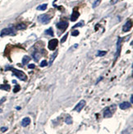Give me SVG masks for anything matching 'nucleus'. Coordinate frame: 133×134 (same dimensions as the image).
<instances>
[{
  "instance_id": "obj_21",
  "label": "nucleus",
  "mask_w": 133,
  "mask_h": 134,
  "mask_svg": "<svg viewBox=\"0 0 133 134\" xmlns=\"http://www.w3.org/2000/svg\"><path fill=\"white\" fill-rule=\"evenodd\" d=\"M106 54H107V52H106V51H100V50H99L98 54H97V56H98V57H102V56L105 55Z\"/></svg>"
},
{
  "instance_id": "obj_14",
  "label": "nucleus",
  "mask_w": 133,
  "mask_h": 134,
  "mask_svg": "<svg viewBox=\"0 0 133 134\" xmlns=\"http://www.w3.org/2000/svg\"><path fill=\"white\" fill-rule=\"evenodd\" d=\"M26 26L24 23H20L16 26V29L17 30H24L26 29Z\"/></svg>"
},
{
  "instance_id": "obj_12",
  "label": "nucleus",
  "mask_w": 133,
  "mask_h": 134,
  "mask_svg": "<svg viewBox=\"0 0 133 134\" xmlns=\"http://www.w3.org/2000/svg\"><path fill=\"white\" fill-rule=\"evenodd\" d=\"M30 124V118H28V117L24 118L23 119H22V121H21V125H22L23 127L28 126V125Z\"/></svg>"
},
{
  "instance_id": "obj_23",
  "label": "nucleus",
  "mask_w": 133,
  "mask_h": 134,
  "mask_svg": "<svg viewBox=\"0 0 133 134\" xmlns=\"http://www.w3.org/2000/svg\"><path fill=\"white\" fill-rule=\"evenodd\" d=\"M48 65V63H47V61H45V60H44V61H42V62L40 63V64H39V66L40 67H46V66Z\"/></svg>"
},
{
  "instance_id": "obj_28",
  "label": "nucleus",
  "mask_w": 133,
  "mask_h": 134,
  "mask_svg": "<svg viewBox=\"0 0 133 134\" xmlns=\"http://www.w3.org/2000/svg\"><path fill=\"white\" fill-rule=\"evenodd\" d=\"M117 2H118V0H111L110 3L111 4H115L116 3H117Z\"/></svg>"
},
{
  "instance_id": "obj_26",
  "label": "nucleus",
  "mask_w": 133,
  "mask_h": 134,
  "mask_svg": "<svg viewBox=\"0 0 133 134\" xmlns=\"http://www.w3.org/2000/svg\"><path fill=\"white\" fill-rule=\"evenodd\" d=\"M79 35V31L78 30H73V31L72 32V36H76Z\"/></svg>"
},
{
  "instance_id": "obj_6",
  "label": "nucleus",
  "mask_w": 133,
  "mask_h": 134,
  "mask_svg": "<svg viewBox=\"0 0 133 134\" xmlns=\"http://www.w3.org/2000/svg\"><path fill=\"white\" fill-rule=\"evenodd\" d=\"M57 27L58 28V29H60L62 30H65L66 28H67L68 26V22H66V21H59L58 23H57Z\"/></svg>"
},
{
  "instance_id": "obj_16",
  "label": "nucleus",
  "mask_w": 133,
  "mask_h": 134,
  "mask_svg": "<svg viewBox=\"0 0 133 134\" xmlns=\"http://www.w3.org/2000/svg\"><path fill=\"white\" fill-rule=\"evenodd\" d=\"M10 86L8 85V84H5V85H1L0 86V89L2 90H5V91H9L10 90Z\"/></svg>"
},
{
  "instance_id": "obj_7",
  "label": "nucleus",
  "mask_w": 133,
  "mask_h": 134,
  "mask_svg": "<svg viewBox=\"0 0 133 134\" xmlns=\"http://www.w3.org/2000/svg\"><path fill=\"white\" fill-rule=\"evenodd\" d=\"M132 22L131 20H129V21H127V22H126L125 24L123 25V30L124 32H127L129 31V30H131V28H132Z\"/></svg>"
},
{
  "instance_id": "obj_27",
  "label": "nucleus",
  "mask_w": 133,
  "mask_h": 134,
  "mask_svg": "<svg viewBox=\"0 0 133 134\" xmlns=\"http://www.w3.org/2000/svg\"><path fill=\"white\" fill-rule=\"evenodd\" d=\"M67 36H68V34H66L65 36H64L63 37V38H62V39H61V43L65 42L66 39V38H67Z\"/></svg>"
},
{
  "instance_id": "obj_4",
  "label": "nucleus",
  "mask_w": 133,
  "mask_h": 134,
  "mask_svg": "<svg viewBox=\"0 0 133 134\" xmlns=\"http://www.w3.org/2000/svg\"><path fill=\"white\" fill-rule=\"evenodd\" d=\"M57 44H58V40H57V39H51L49 42H48V49H50V50H54V49L57 48Z\"/></svg>"
},
{
  "instance_id": "obj_24",
  "label": "nucleus",
  "mask_w": 133,
  "mask_h": 134,
  "mask_svg": "<svg viewBox=\"0 0 133 134\" xmlns=\"http://www.w3.org/2000/svg\"><path fill=\"white\" fill-rule=\"evenodd\" d=\"M100 1H101V0H96V1H95V3H94V4H93V8H95V7H97V6H98L99 4L100 3Z\"/></svg>"
},
{
  "instance_id": "obj_19",
  "label": "nucleus",
  "mask_w": 133,
  "mask_h": 134,
  "mask_svg": "<svg viewBox=\"0 0 133 134\" xmlns=\"http://www.w3.org/2000/svg\"><path fill=\"white\" fill-rule=\"evenodd\" d=\"M57 54V52H55L54 54L52 55V57H51V59H50V61H49V65H50V66L52 65L53 62H54V59H55V58H56Z\"/></svg>"
},
{
  "instance_id": "obj_17",
  "label": "nucleus",
  "mask_w": 133,
  "mask_h": 134,
  "mask_svg": "<svg viewBox=\"0 0 133 134\" xmlns=\"http://www.w3.org/2000/svg\"><path fill=\"white\" fill-rule=\"evenodd\" d=\"M30 60V58L29 56H24V58H22V63H23V64H26V63H28V62Z\"/></svg>"
},
{
  "instance_id": "obj_9",
  "label": "nucleus",
  "mask_w": 133,
  "mask_h": 134,
  "mask_svg": "<svg viewBox=\"0 0 133 134\" xmlns=\"http://www.w3.org/2000/svg\"><path fill=\"white\" fill-rule=\"evenodd\" d=\"M80 16V13L78 11H76V10H74L72 12V15H71V18L70 20L72 21H76L77 19H78V17Z\"/></svg>"
},
{
  "instance_id": "obj_13",
  "label": "nucleus",
  "mask_w": 133,
  "mask_h": 134,
  "mask_svg": "<svg viewBox=\"0 0 133 134\" xmlns=\"http://www.w3.org/2000/svg\"><path fill=\"white\" fill-rule=\"evenodd\" d=\"M47 3H44V4H41V5H39L37 7V10L39 11H44V10H46L47 9Z\"/></svg>"
},
{
  "instance_id": "obj_1",
  "label": "nucleus",
  "mask_w": 133,
  "mask_h": 134,
  "mask_svg": "<svg viewBox=\"0 0 133 134\" xmlns=\"http://www.w3.org/2000/svg\"><path fill=\"white\" fill-rule=\"evenodd\" d=\"M8 68H9L11 71L13 72V74H14V75L16 76L18 79H20L21 81H26L27 77H26V75L22 71L15 69V68H13V67H8Z\"/></svg>"
},
{
  "instance_id": "obj_8",
  "label": "nucleus",
  "mask_w": 133,
  "mask_h": 134,
  "mask_svg": "<svg viewBox=\"0 0 133 134\" xmlns=\"http://www.w3.org/2000/svg\"><path fill=\"white\" fill-rule=\"evenodd\" d=\"M121 42H122V39L120 37H118V39H117V53L115 54V58L117 59V57L119 56L121 52Z\"/></svg>"
},
{
  "instance_id": "obj_18",
  "label": "nucleus",
  "mask_w": 133,
  "mask_h": 134,
  "mask_svg": "<svg viewBox=\"0 0 133 134\" xmlns=\"http://www.w3.org/2000/svg\"><path fill=\"white\" fill-rule=\"evenodd\" d=\"M65 123L66 124H72V118L71 116H67L65 119Z\"/></svg>"
},
{
  "instance_id": "obj_3",
  "label": "nucleus",
  "mask_w": 133,
  "mask_h": 134,
  "mask_svg": "<svg viewBox=\"0 0 133 134\" xmlns=\"http://www.w3.org/2000/svg\"><path fill=\"white\" fill-rule=\"evenodd\" d=\"M8 35H15L14 30L13 28H5V29L2 30L1 33H0V36H8Z\"/></svg>"
},
{
  "instance_id": "obj_30",
  "label": "nucleus",
  "mask_w": 133,
  "mask_h": 134,
  "mask_svg": "<svg viewBox=\"0 0 133 134\" xmlns=\"http://www.w3.org/2000/svg\"><path fill=\"white\" fill-rule=\"evenodd\" d=\"M28 67H29V68H35V64H30L28 66Z\"/></svg>"
},
{
  "instance_id": "obj_5",
  "label": "nucleus",
  "mask_w": 133,
  "mask_h": 134,
  "mask_svg": "<svg viewBox=\"0 0 133 134\" xmlns=\"http://www.w3.org/2000/svg\"><path fill=\"white\" fill-rule=\"evenodd\" d=\"M86 101L85 100H81L78 104H77L76 106H75V108H74V110L75 111H76V112H81V109H83L84 107L86 106Z\"/></svg>"
},
{
  "instance_id": "obj_31",
  "label": "nucleus",
  "mask_w": 133,
  "mask_h": 134,
  "mask_svg": "<svg viewBox=\"0 0 133 134\" xmlns=\"http://www.w3.org/2000/svg\"><path fill=\"white\" fill-rule=\"evenodd\" d=\"M133 102V97H132V96H131V104Z\"/></svg>"
},
{
  "instance_id": "obj_11",
  "label": "nucleus",
  "mask_w": 133,
  "mask_h": 134,
  "mask_svg": "<svg viewBox=\"0 0 133 134\" xmlns=\"http://www.w3.org/2000/svg\"><path fill=\"white\" fill-rule=\"evenodd\" d=\"M113 115V113L111 112L109 108H106L104 111V118H110Z\"/></svg>"
},
{
  "instance_id": "obj_10",
  "label": "nucleus",
  "mask_w": 133,
  "mask_h": 134,
  "mask_svg": "<svg viewBox=\"0 0 133 134\" xmlns=\"http://www.w3.org/2000/svg\"><path fill=\"white\" fill-rule=\"evenodd\" d=\"M131 107V103L129 102H123V103H121L120 105H119V108L121 109H127L128 108H130Z\"/></svg>"
},
{
  "instance_id": "obj_29",
  "label": "nucleus",
  "mask_w": 133,
  "mask_h": 134,
  "mask_svg": "<svg viewBox=\"0 0 133 134\" xmlns=\"http://www.w3.org/2000/svg\"><path fill=\"white\" fill-rule=\"evenodd\" d=\"M7 130H8V128H4V127H3V128H1V131L3 132V133H4V132H6Z\"/></svg>"
},
{
  "instance_id": "obj_32",
  "label": "nucleus",
  "mask_w": 133,
  "mask_h": 134,
  "mask_svg": "<svg viewBox=\"0 0 133 134\" xmlns=\"http://www.w3.org/2000/svg\"><path fill=\"white\" fill-rule=\"evenodd\" d=\"M1 112H2V109H0V113H1Z\"/></svg>"
},
{
  "instance_id": "obj_20",
  "label": "nucleus",
  "mask_w": 133,
  "mask_h": 134,
  "mask_svg": "<svg viewBox=\"0 0 133 134\" xmlns=\"http://www.w3.org/2000/svg\"><path fill=\"white\" fill-rule=\"evenodd\" d=\"M40 55H39V53H37V52H35L34 54H33V57H34V59L35 61H38L39 59V58H40V57H39Z\"/></svg>"
},
{
  "instance_id": "obj_2",
  "label": "nucleus",
  "mask_w": 133,
  "mask_h": 134,
  "mask_svg": "<svg viewBox=\"0 0 133 134\" xmlns=\"http://www.w3.org/2000/svg\"><path fill=\"white\" fill-rule=\"evenodd\" d=\"M50 18L51 17L48 16V14H43V15L39 16L38 20H39V21H40V22L43 23V24H48V22H49Z\"/></svg>"
},
{
  "instance_id": "obj_15",
  "label": "nucleus",
  "mask_w": 133,
  "mask_h": 134,
  "mask_svg": "<svg viewBox=\"0 0 133 134\" xmlns=\"http://www.w3.org/2000/svg\"><path fill=\"white\" fill-rule=\"evenodd\" d=\"M44 34L48 35V36H54V30H53L52 28H49V29L46 30L45 31H44Z\"/></svg>"
},
{
  "instance_id": "obj_22",
  "label": "nucleus",
  "mask_w": 133,
  "mask_h": 134,
  "mask_svg": "<svg viewBox=\"0 0 133 134\" xmlns=\"http://www.w3.org/2000/svg\"><path fill=\"white\" fill-rule=\"evenodd\" d=\"M20 90H21V87H20V86L19 85H16V86H15V87H14V89H13V92H14V93H17V92H18Z\"/></svg>"
},
{
  "instance_id": "obj_25",
  "label": "nucleus",
  "mask_w": 133,
  "mask_h": 134,
  "mask_svg": "<svg viewBox=\"0 0 133 134\" xmlns=\"http://www.w3.org/2000/svg\"><path fill=\"white\" fill-rule=\"evenodd\" d=\"M83 25H84V22L83 21H81V22L77 23L76 25H75L74 26H73V28H76V27H78V26H82Z\"/></svg>"
}]
</instances>
